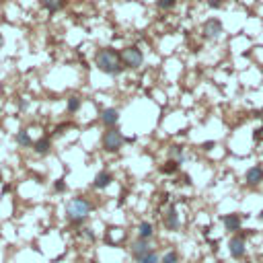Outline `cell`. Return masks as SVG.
<instances>
[{
	"label": "cell",
	"mask_w": 263,
	"mask_h": 263,
	"mask_svg": "<svg viewBox=\"0 0 263 263\" xmlns=\"http://www.w3.org/2000/svg\"><path fill=\"white\" fill-rule=\"evenodd\" d=\"M95 64L101 72L109 74V76H117L121 74V70H124V64H121V54L117 49L113 48H103L97 51V56H95Z\"/></svg>",
	"instance_id": "obj_1"
},
{
	"label": "cell",
	"mask_w": 263,
	"mask_h": 263,
	"mask_svg": "<svg viewBox=\"0 0 263 263\" xmlns=\"http://www.w3.org/2000/svg\"><path fill=\"white\" fill-rule=\"evenodd\" d=\"M91 212H93V204L82 196H76L66 204V218L70 224L81 226L86 218H89Z\"/></svg>",
	"instance_id": "obj_2"
},
{
	"label": "cell",
	"mask_w": 263,
	"mask_h": 263,
	"mask_svg": "<svg viewBox=\"0 0 263 263\" xmlns=\"http://www.w3.org/2000/svg\"><path fill=\"white\" fill-rule=\"evenodd\" d=\"M126 142V138L124 134L117 130V128H109L107 132L103 134V140H101V144H103V150L105 152H119L121 150V146H124Z\"/></svg>",
	"instance_id": "obj_3"
},
{
	"label": "cell",
	"mask_w": 263,
	"mask_h": 263,
	"mask_svg": "<svg viewBox=\"0 0 263 263\" xmlns=\"http://www.w3.org/2000/svg\"><path fill=\"white\" fill-rule=\"evenodd\" d=\"M119 54H121V64H124V68L138 70L144 64V54H142V49H140L138 46H128V48L121 49Z\"/></svg>",
	"instance_id": "obj_4"
},
{
	"label": "cell",
	"mask_w": 263,
	"mask_h": 263,
	"mask_svg": "<svg viewBox=\"0 0 263 263\" xmlns=\"http://www.w3.org/2000/svg\"><path fill=\"white\" fill-rule=\"evenodd\" d=\"M163 224H164V229H166V230H173V232L181 226V218H179L177 208H175V206H169V208H166V212L163 214Z\"/></svg>",
	"instance_id": "obj_5"
},
{
	"label": "cell",
	"mask_w": 263,
	"mask_h": 263,
	"mask_svg": "<svg viewBox=\"0 0 263 263\" xmlns=\"http://www.w3.org/2000/svg\"><path fill=\"white\" fill-rule=\"evenodd\" d=\"M152 251H154V249H152L150 241H142V239L134 241V243H132V247H130L132 257H134L136 261H138V259H142V257H146L148 253H152Z\"/></svg>",
	"instance_id": "obj_6"
},
{
	"label": "cell",
	"mask_w": 263,
	"mask_h": 263,
	"mask_svg": "<svg viewBox=\"0 0 263 263\" xmlns=\"http://www.w3.org/2000/svg\"><path fill=\"white\" fill-rule=\"evenodd\" d=\"M229 253L232 259H243L245 253H247V243H245L243 236H232L229 241Z\"/></svg>",
	"instance_id": "obj_7"
},
{
	"label": "cell",
	"mask_w": 263,
	"mask_h": 263,
	"mask_svg": "<svg viewBox=\"0 0 263 263\" xmlns=\"http://www.w3.org/2000/svg\"><path fill=\"white\" fill-rule=\"evenodd\" d=\"M245 183H247L249 187H257L263 183V166L261 164H253L251 169H247L245 173Z\"/></svg>",
	"instance_id": "obj_8"
},
{
	"label": "cell",
	"mask_w": 263,
	"mask_h": 263,
	"mask_svg": "<svg viewBox=\"0 0 263 263\" xmlns=\"http://www.w3.org/2000/svg\"><path fill=\"white\" fill-rule=\"evenodd\" d=\"M222 33V21L220 19H208L204 23V37L206 39H216Z\"/></svg>",
	"instance_id": "obj_9"
},
{
	"label": "cell",
	"mask_w": 263,
	"mask_h": 263,
	"mask_svg": "<svg viewBox=\"0 0 263 263\" xmlns=\"http://www.w3.org/2000/svg\"><path fill=\"white\" fill-rule=\"evenodd\" d=\"M101 121L109 128H117V121H119V111L115 107H109V109H103L101 111Z\"/></svg>",
	"instance_id": "obj_10"
},
{
	"label": "cell",
	"mask_w": 263,
	"mask_h": 263,
	"mask_svg": "<svg viewBox=\"0 0 263 263\" xmlns=\"http://www.w3.org/2000/svg\"><path fill=\"white\" fill-rule=\"evenodd\" d=\"M222 224H224V229L229 230V232H239L241 230V216L239 214H224L222 216Z\"/></svg>",
	"instance_id": "obj_11"
},
{
	"label": "cell",
	"mask_w": 263,
	"mask_h": 263,
	"mask_svg": "<svg viewBox=\"0 0 263 263\" xmlns=\"http://www.w3.org/2000/svg\"><path fill=\"white\" fill-rule=\"evenodd\" d=\"M113 181V175L109 171H99L95 175V181H93V187L95 189H107Z\"/></svg>",
	"instance_id": "obj_12"
},
{
	"label": "cell",
	"mask_w": 263,
	"mask_h": 263,
	"mask_svg": "<svg viewBox=\"0 0 263 263\" xmlns=\"http://www.w3.org/2000/svg\"><path fill=\"white\" fill-rule=\"evenodd\" d=\"M154 236V226L152 222H148V220H142L138 224V239H142V241H150Z\"/></svg>",
	"instance_id": "obj_13"
},
{
	"label": "cell",
	"mask_w": 263,
	"mask_h": 263,
	"mask_svg": "<svg viewBox=\"0 0 263 263\" xmlns=\"http://www.w3.org/2000/svg\"><path fill=\"white\" fill-rule=\"evenodd\" d=\"M33 150L41 156H46L51 150V140L49 138H39L37 142H33Z\"/></svg>",
	"instance_id": "obj_14"
},
{
	"label": "cell",
	"mask_w": 263,
	"mask_h": 263,
	"mask_svg": "<svg viewBox=\"0 0 263 263\" xmlns=\"http://www.w3.org/2000/svg\"><path fill=\"white\" fill-rule=\"evenodd\" d=\"M169 159L181 164L183 161H185V148L179 146V144H173V146L169 148Z\"/></svg>",
	"instance_id": "obj_15"
},
{
	"label": "cell",
	"mask_w": 263,
	"mask_h": 263,
	"mask_svg": "<svg viewBox=\"0 0 263 263\" xmlns=\"http://www.w3.org/2000/svg\"><path fill=\"white\" fill-rule=\"evenodd\" d=\"M16 144L23 146V148H29V146H33V140H31V136H29V132H27V130L16 132Z\"/></svg>",
	"instance_id": "obj_16"
},
{
	"label": "cell",
	"mask_w": 263,
	"mask_h": 263,
	"mask_svg": "<svg viewBox=\"0 0 263 263\" xmlns=\"http://www.w3.org/2000/svg\"><path fill=\"white\" fill-rule=\"evenodd\" d=\"M159 171H161L163 175H173V173H177V171H179V163H175V161L169 159L164 164L159 166Z\"/></svg>",
	"instance_id": "obj_17"
},
{
	"label": "cell",
	"mask_w": 263,
	"mask_h": 263,
	"mask_svg": "<svg viewBox=\"0 0 263 263\" xmlns=\"http://www.w3.org/2000/svg\"><path fill=\"white\" fill-rule=\"evenodd\" d=\"M43 6H46L49 13H56L64 6V0H43Z\"/></svg>",
	"instance_id": "obj_18"
},
{
	"label": "cell",
	"mask_w": 263,
	"mask_h": 263,
	"mask_svg": "<svg viewBox=\"0 0 263 263\" xmlns=\"http://www.w3.org/2000/svg\"><path fill=\"white\" fill-rule=\"evenodd\" d=\"M81 105H82V99H81V97H70L66 109H68V113H76L78 109H81Z\"/></svg>",
	"instance_id": "obj_19"
},
{
	"label": "cell",
	"mask_w": 263,
	"mask_h": 263,
	"mask_svg": "<svg viewBox=\"0 0 263 263\" xmlns=\"http://www.w3.org/2000/svg\"><path fill=\"white\" fill-rule=\"evenodd\" d=\"M161 263H179V253L171 249V251H166L164 255L161 257Z\"/></svg>",
	"instance_id": "obj_20"
},
{
	"label": "cell",
	"mask_w": 263,
	"mask_h": 263,
	"mask_svg": "<svg viewBox=\"0 0 263 263\" xmlns=\"http://www.w3.org/2000/svg\"><path fill=\"white\" fill-rule=\"evenodd\" d=\"M136 263H161V257H159V253H156V251H152V253H148L146 257L138 259Z\"/></svg>",
	"instance_id": "obj_21"
},
{
	"label": "cell",
	"mask_w": 263,
	"mask_h": 263,
	"mask_svg": "<svg viewBox=\"0 0 263 263\" xmlns=\"http://www.w3.org/2000/svg\"><path fill=\"white\" fill-rule=\"evenodd\" d=\"M175 2H177V0H156V6H159L161 11H171Z\"/></svg>",
	"instance_id": "obj_22"
},
{
	"label": "cell",
	"mask_w": 263,
	"mask_h": 263,
	"mask_svg": "<svg viewBox=\"0 0 263 263\" xmlns=\"http://www.w3.org/2000/svg\"><path fill=\"white\" fill-rule=\"evenodd\" d=\"M54 189L58 191V194H64V191H66V183H64V179H58V181L54 183Z\"/></svg>",
	"instance_id": "obj_23"
},
{
	"label": "cell",
	"mask_w": 263,
	"mask_h": 263,
	"mask_svg": "<svg viewBox=\"0 0 263 263\" xmlns=\"http://www.w3.org/2000/svg\"><path fill=\"white\" fill-rule=\"evenodd\" d=\"M81 236H82V239H86V241H95V232H93L91 229H82V230H81Z\"/></svg>",
	"instance_id": "obj_24"
},
{
	"label": "cell",
	"mask_w": 263,
	"mask_h": 263,
	"mask_svg": "<svg viewBox=\"0 0 263 263\" xmlns=\"http://www.w3.org/2000/svg\"><path fill=\"white\" fill-rule=\"evenodd\" d=\"M253 138H255V142H261V140H263V128H257L255 134H253Z\"/></svg>",
	"instance_id": "obj_25"
},
{
	"label": "cell",
	"mask_w": 263,
	"mask_h": 263,
	"mask_svg": "<svg viewBox=\"0 0 263 263\" xmlns=\"http://www.w3.org/2000/svg\"><path fill=\"white\" fill-rule=\"evenodd\" d=\"M212 148H214V142H206V144H204V150H206V152L212 150Z\"/></svg>",
	"instance_id": "obj_26"
},
{
	"label": "cell",
	"mask_w": 263,
	"mask_h": 263,
	"mask_svg": "<svg viewBox=\"0 0 263 263\" xmlns=\"http://www.w3.org/2000/svg\"><path fill=\"white\" fill-rule=\"evenodd\" d=\"M210 6H212V8H218V6H220V2H218V0H210Z\"/></svg>",
	"instance_id": "obj_27"
},
{
	"label": "cell",
	"mask_w": 263,
	"mask_h": 263,
	"mask_svg": "<svg viewBox=\"0 0 263 263\" xmlns=\"http://www.w3.org/2000/svg\"><path fill=\"white\" fill-rule=\"evenodd\" d=\"M259 220L263 222V210H261V212H259Z\"/></svg>",
	"instance_id": "obj_28"
},
{
	"label": "cell",
	"mask_w": 263,
	"mask_h": 263,
	"mask_svg": "<svg viewBox=\"0 0 263 263\" xmlns=\"http://www.w3.org/2000/svg\"><path fill=\"white\" fill-rule=\"evenodd\" d=\"M259 263H263V259H261V261H259Z\"/></svg>",
	"instance_id": "obj_29"
}]
</instances>
